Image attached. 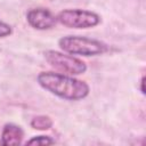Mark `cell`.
Returning a JSON list of instances; mask_svg holds the SVG:
<instances>
[{"instance_id": "cell-1", "label": "cell", "mask_w": 146, "mask_h": 146, "mask_svg": "<svg viewBox=\"0 0 146 146\" xmlns=\"http://www.w3.org/2000/svg\"><path fill=\"white\" fill-rule=\"evenodd\" d=\"M38 82L43 89L67 100H79L89 94V86L84 81L60 73L41 72Z\"/></svg>"}, {"instance_id": "cell-2", "label": "cell", "mask_w": 146, "mask_h": 146, "mask_svg": "<svg viewBox=\"0 0 146 146\" xmlns=\"http://www.w3.org/2000/svg\"><path fill=\"white\" fill-rule=\"evenodd\" d=\"M58 44L64 51L72 55L96 56V55L104 54L108 50V47L106 43L96 39H90V38L79 36V35L63 36L59 39Z\"/></svg>"}, {"instance_id": "cell-3", "label": "cell", "mask_w": 146, "mask_h": 146, "mask_svg": "<svg viewBox=\"0 0 146 146\" xmlns=\"http://www.w3.org/2000/svg\"><path fill=\"white\" fill-rule=\"evenodd\" d=\"M57 21L72 29L94 27L100 23V17L92 11L83 9H64L57 15Z\"/></svg>"}, {"instance_id": "cell-4", "label": "cell", "mask_w": 146, "mask_h": 146, "mask_svg": "<svg viewBox=\"0 0 146 146\" xmlns=\"http://www.w3.org/2000/svg\"><path fill=\"white\" fill-rule=\"evenodd\" d=\"M44 58L56 70L71 75L82 74L87 70V65L84 62L74 56L62 54L59 51L47 50L44 52Z\"/></svg>"}, {"instance_id": "cell-5", "label": "cell", "mask_w": 146, "mask_h": 146, "mask_svg": "<svg viewBox=\"0 0 146 146\" xmlns=\"http://www.w3.org/2000/svg\"><path fill=\"white\" fill-rule=\"evenodd\" d=\"M26 19L32 27L38 30L50 29L57 22V17H55V15H52V13L46 8H34L29 10Z\"/></svg>"}, {"instance_id": "cell-6", "label": "cell", "mask_w": 146, "mask_h": 146, "mask_svg": "<svg viewBox=\"0 0 146 146\" xmlns=\"http://www.w3.org/2000/svg\"><path fill=\"white\" fill-rule=\"evenodd\" d=\"M23 130L16 124H6L1 133V145H18L23 139Z\"/></svg>"}, {"instance_id": "cell-7", "label": "cell", "mask_w": 146, "mask_h": 146, "mask_svg": "<svg viewBox=\"0 0 146 146\" xmlns=\"http://www.w3.org/2000/svg\"><path fill=\"white\" fill-rule=\"evenodd\" d=\"M52 125V121L49 116L47 115H39L35 116L31 121V127L38 130H47Z\"/></svg>"}, {"instance_id": "cell-8", "label": "cell", "mask_w": 146, "mask_h": 146, "mask_svg": "<svg viewBox=\"0 0 146 146\" xmlns=\"http://www.w3.org/2000/svg\"><path fill=\"white\" fill-rule=\"evenodd\" d=\"M55 140L48 136H36L26 141V145H51Z\"/></svg>"}, {"instance_id": "cell-9", "label": "cell", "mask_w": 146, "mask_h": 146, "mask_svg": "<svg viewBox=\"0 0 146 146\" xmlns=\"http://www.w3.org/2000/svg\"><path fill=\"white\" fill-rule=\"evenodd\" d=\"M10 33H11V27L8 24H6V23H3V22L0 21V38L7 36Z\"/></svg>"}, {"instance_id": "cell-10", "label": "cell", "mask_w": 146, "mask_h": 146, "mask_svg": "<svg viewBox=\"0 0 146 146\" xmlns=\"http://www.w3.org/2000/svg\"><path fill=\"white\" fill-rule=\"evenodd\" d=\"M144 80H145V78L143 76V79H141V81H140V83H141V92H143V94H145V89H144Z\"/></svg>"}]
</instances>
